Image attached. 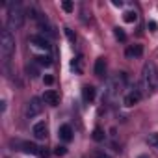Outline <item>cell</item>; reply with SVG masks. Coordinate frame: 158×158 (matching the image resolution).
<instances>
[{"label":"cell","mask_w":158,"mask_h":158,"mask_svg":"<svg viewBox=\"0 0 158 158\" xmlns=\"http://www.w3.org/2000/svg\"><path fill=\"white\" fill-rule=\"evenodd\" d=\"M43 101L47 104H50V106H58L60 104V93L54 91V89H47L45 95H43Z\"/></svg>","instance_id":"8992f818"},{"label":"cell","mask_w":158,"mask_h":158,"mask_svg":"<svg viewBox=\"0 0 158 158\" xmlns=\"http://www.w3.org/2000/svg\"><path fill=\"white\" fill-rule=\"evenodd\" d=\"M30 43H32L34 47H37V48H43V50H48V48H50L48 39L43 37V35H30Z\"/></svg>","instance_id":"5b68a950"},{"label":"cell","mask_w":158,"mask_h":158,"mask_svg":"<svg viewBox=\"0 0 158 158\" xmlns=\"http://www.w3.org/2000/svg\"><path fill=\"white\" fill-rule=\"evenodd\" d=\"M54 152H56L58 156H63V154H65V147H56V151H54Z\"/></svg>","instance_id":"cb8c5ba5"},{"label":"cell","mask_w":158,"mask_h":158,"mask_svg":"<svg viewBox=\"0 0 158 158\" xmlns=\"http://www.w3.org/2000/svg\"><path fill=\"white\" fill-rule=\"evenodd\" d=\"M43 82H45V84H47V86H50V84H52V82H54V78H52V76H50V74H47V76H45V78H43Z\"/></svg>","instance_id":"603a6c76"},{"label":"cell","mask_w":158,"mask_h":158,"mask_svg":"<svg viewBox=\"0 0 158 158\" xmlns=\"http://www.w3.org/2000/svg\"><path fill=\"white\" fill-rule=\"evenodd\" d=\"M149 145H152V147L158 149V134H151L149 136Z\"/></svg>","instance_id":"d6986e66"},{"label":"cell","mask_w":158,"mask_h":158,"mask_svg":"<svg viewBox=\"0 0 158 158\" xmlns=\"http://www.w3.org/2000/svg\"><path fill=\"white\" fill-rule=\"evenodd\" d=\"M104 71H106V61H104V58H99L95 61V74L97 76H104Z\"/></svg>","instance_id":"7c38bea8"},{"label":"cell","mask_w":158,"mask_h":158,"mask_svg":"<svg viewBox=\"0 0 158 158\" xmlns=\"http://www.w3.org/2000/svg\"><path fill=\"white\" fill-rule=\"evenodd\" d=\"M123 21H125V23H136V21H138L136 11H127V13L123 15Z\"/></svg>","instance_id":"9a60e30c"},{"label":"cell","mask_w":158,"mask_h":158,"mask_svg":"<svg viewBox=\"0 0 158 158\" xmlns=\"http://www.w3.org/2000/svg\"><path fill=\"white\" fill-rule=\"evenodd\" d=\"M143 82L151 91L156 89V71H154L152 63H145V67H143Z\"/></svg>","instance_id":"3957f363"},{"label":"cell","mask_w":158,"mask_h":158,"mask_svg":"<svg viewBox=\"0 0 158 158\" xmlns=\"http://www.w3.org/2000/svg\"><path fill=\"white\" fill-rule=\"evenodd\" d=\"M28 73H30V76H32V78H35V76L39 74V73H37V69H35V67H30V65H28Z\"/></svg>","instance_id":"7402d4cb"},{"label":"cell","mask_w":158,"mask_h":158,"mask_svg":"<svg viewBox=\"0 0 158 158\" xmlns=\"http://www.w3.org/2000/svg\"><path fill=\"white\" fill-rule=\"evenodd\" d=\"M41 112H43V104H41V99L34 97V99L28 102V106H26V115H28V117H35V115H39Z\"/></svg>","instance_id":"277c9868"},{"label":"cell","mask_w":158,"mask_h":158,"mask_svg":"<svg viewBox=\"0 0 158 158\" xmlns=\"http://www.w3.org/2000/svg\"><path fill=\"white\" fill-rule=\"evenodd\" d=\"M114 35H115V39H119V41H125V39H127V35H125V32H123L121 28H115V30H114Z\"/></svg>","instance_id":"e0dca14e"},{"label":"cell","mask_w":158,"mask_h":158,"mask_svg":"<svg viewBox=\"0 0 158 158\" xmlns=\"http://www.w3.org/2000/svg\"><path fill=\"white\" fill-rule=\"evenodd\" d=\"M141 54H143V47L141 45H132V47L127 48V56L128 58H139Z\"/></svg>","instance_id":"30bf717a"},{"label":"cell","mask_w":158,"mask_h":158,"mask_svg":"<svg viewBox=\"0 0 158 158\" xmlns=\"http://www.w3.org/2000/svg\"><path fill=\"white\" fill-rule=\"evenodd\" d=\"M82 97H84L86 102H91V101L95 99V88H91V86L82 88Z\"/></svg>","instance_id":"8fae6325"},{"label":"cell","mask_w":158,"mask_h":158,"mask_svg":"<svg viewBox=\"0 0 158 158\" xmlns=\"http://www.w3.org/2000/svg\"><path fill=\"white\" fill-rule=\"evenodd\" d=\"M65 34H67V37H69L71 41H74V35L71 34V30H69V28H65Z\"/></svg>","instance_id":"484cf974"},{"label":"cell","mask_w":158,"mask_h":158,"mask_svg":"<svg viewBox=\"0 0 158 158\" xmlns=\"http://www.w3.org/2000/svg\"><path fill=\"white\" fill-rule=\"evenodd\" d=\"M97 158H112V156H108L106 152H99V154H97Z\"/></svg>","instance_id":"4316f807"},{"label":"cell","mask_w":158,"mask_h":158,"mask_svg":"<svg viewBox=\"0 0 158 158\" xmlns=\"http://www.w3.org/2000/svg\"><path fill=\"white\" fill-rule=\"evenodd\" d=\"M139 101H141V93H139L138 89H134V91H130V93L125 97L123 102H125V106H134V104H138Z\"/></svg>","instance_id":"ba28073f"},{"label":"cell","mask_w":158,"mask_h":158,"mask_svg":"<svg viewBox=\"0 0 158 158\" xmlns=\"http://www.w3.org/2000/svg\"><path fill=\"white\" fill-rule=\"evenodd\" d=\"M139 158H145V156H139Z\"/></svg>","instance_id":"83f0119b"},{"label":"cell","mask_w":158,"mask_h":158,"mask_svg":"<svg viewBox=\"0 0 158 158\" xmlns=\"http://www.w3.org/2000/svg\"><path fill=\"white\" fill-rule=\"evenodd\" d=\"M39 149H41V147H37L35 143H30V141H24V143H23V151H26V152H30V154H39Z\"/></svg>","instance_id":"4fadbf2b"},{"label":"cell","mask_w":158,"mask_h":158,"mask_svg":"<svg viewBox=\"0 0 158 158\" xmlns=\"http://www.w3.org/2000/svg\"><path fill=\"white\" fill-rule=\"evenodd\" d=\"M34 60H35L39 65H45V67H50V65H52V58H50V56H45V54H43V56H35Z\"/></svg>","instance_id":"5bb4252c"},{"label":"cell","mask_w":158,"mask_h":158,"mask_svg":"<svg viewBox=\"0 0 158 158\" xmlns=\"http://www.w3.org/2000/svg\"><path fill=\"white\" fill-rule=\"evenodd\" d=\"M61 8H63V11L71 13V11H73V2H69V0H63V2H61Z\"/></svg>","instance_id":"ac0fdd59"},{"label":"cell","mask_w":158,"mask_h":158,"mask_svg":"<svg viewBox=\"0 0 158 158\" xmlns=\"http://www.w3.org/2000/svg\"><path fill=\"white\" fill-rule=\"evenodd\" d=\"M37 156H41V158H47V156H48V151H47V149H39V154H37Z\"/></svg>","instance_id":"d4e9b609"},{"label":"cell","mask_w":158,"mask_h":158,"mask_svg":"<svg viewBox=\"0 0 158 158\" xmlns=\"http://www.w3.org/2000/svg\"><path fill=\"white\" fill-rule=\"evenodd\" d=\"M58 134H60V138H61L63 141H71V139H73V128H71L69 125H61L60 130H58Z\"/></svg>","instance_id":"9c48e42d"},{"label":"cell","mask_w":158,"mask_h":158,"mask_svg":"<svg viewBox=\"0 0 158 158\" xmlns=\"http://www.w3.org/2000/svg\"><path fill=\"white\" fill-rule=\"evenodd\" d=\"M32 132H34V136H35L37 139H45V138H47V132H48L47 123H45V121L35 123V125H34V128H32Z\"/></svg>","instance_id":"52a82bcc"},{"label":"cell","mask_w":158,"mask_h":158,"mask_svg":"<svg viewBox=\"0 0 158 158\" xmlns=\"http://www.w3.org/2000/svg\"><path fill=\"white\" fill-rule=\"evenodd\" d=\"M147 28H149L151 32H156V30H158V24H156L154 21H149V23H147Z\"/></svg>","instance_id":"ffe728a7"},{"label":"cell","mask_w":158,"mask_h":158,"mask_svg":"<svg viewBox=\"0 0 158 158\" xmlns=\"http://www.w3.org/2000/svg\"><path fill=\"white\" fill-rule=\"evenodd\" d=\"M73 69H76L78 73H80V71H82V67H80V58H76V60L73 61Z\"/></svg>","instance_id":"44dd1931"},{"label":"cell","mask_w":158,"mask_h":158,"mask_svg":"<svg viewBox=\"0 0 158 158\" xmlns=\"http://www.w3.org/2000/svg\"><path fill=\"white\" fill-rule=\"evenodd\" d=\"M24 23V15H23V10L19 4H11L10 6V11H8V30H19Z\"/></svg>","instance_id":"7a4b0ae2"},{"label":"cell","mask_w":158,"mask_h":158,"mask_svg":"<svg viewBox=\"0 0 158 158\" xmlns=\"http://www.w3.org/2000/svg\"><path fill=\"white\" fill-rule=\"evenodd\" d=\"M13 52H15V37L6 28V30H2V34H0V54H2V60H4V65L6 67H8L10 58H11Z\"/></svg>","instance_id":"6da1fadb"},{"label":"cell","mask_w":158,"mask_h":158,"mask_svg":"<svg viewBox=\"0 0 158 158\" xmlns=\"http://www.w3.org/2000/svg\"><path fill=\"white\" fill-rule=\"evenodd\" d=\"M93 139H95V141H102V139H104V132H102L101 128H95V130H93Z\"/></svg>","instance_id":"2e32d148"}]
</instances>
